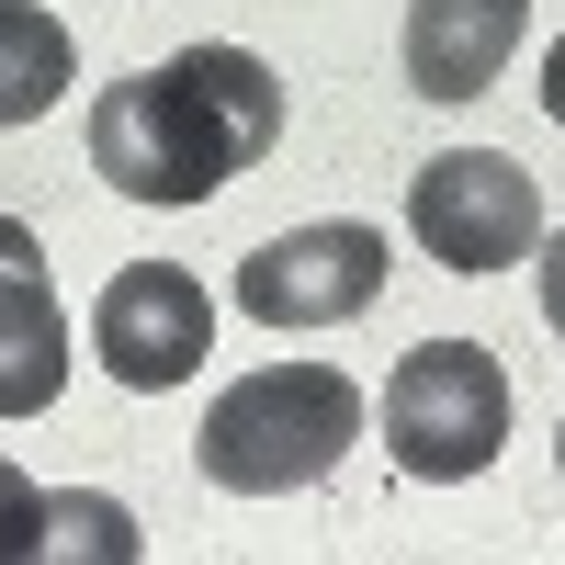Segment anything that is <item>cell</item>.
<instances>
[{"instance_id": "cell-1", "label": "cell", "mask_w": 565, "mask_h": 565, "mask_svg": "<svg viewBox=\"0 0 565 565\" xmlns=\"http://www.w3.org/2000/svg\"><path fill=\"white\" fill-rule=\"evenodd\" d=\"M271 136H282V79L249 45H181L90 103V170L125 204H215L238 170L271 159Z\"/></svg>"}, {"instance_id": "cell-2", "label": "cell", "mask_w": 565, "mask_h": 565, "mask_svg": "<svg viewBox=\"0 0 565 565\" xmlns=\"http://www.w3.org/2000/svg\"><path fill=\"white\" fill-rule=\"evenodd\" d=\"M351 441H362V385L340 362H260V373H238V385L204 407L193 463L226 498H295Z\"/></svg>"}, {"instance_id": "cell-3", "label": "cell", "mask_w": 565, "mask_h": 565, "mask_svg": "<svg viewBox=\"0 0 565 565\" xmlns=\"http://www.w3.org/2000/svg\"><path fill=\"white\" fill-rule=\"evenodd\" d=\"M509 441V373L487 340H418L385 373V452L418 487H476Z\"/></svg>"}, {"instance_id": "cell-4", "label": "cell", "mask_w": 565, "mask_h": 565, "mask_svg": "<svg viewBox=\"0 0 565 565\" xmlns=\"http://www.w3.org/2000/svg\"><path fill=\"white\" fill-rule=\"evenodd\" d=\"M407 238L441 271L487 282V271L543 249V193H532V170L498 159V148H441V159L407 170Z\"/></svg>"}, {"instance_id": "cell-5", "label": "cell", "mask_w": 565, "mask_h": 565, "mask_svg": "<svg viewBox=\"0 0 565 565\" xmlns=\"http://www.w3.org/2000/svg\"><path fill=\"white\" fill-rule=\"evenodd\" d=\"M90 351H103V373L125 396H170V385H193L204 351H215V306H204V282L181 271V260H125L103 282V306H90Z\"/></svg>"}, {"instance_id": "cell-6", "label": "cell", "mask_w": 565, "mask_h": 565, "mask_svg": "<svg viewBox=\"0 0 565 565\" xmlns=\"http://www.w3.org/2000/svg\"><path fill=\"white\" fill-rule=\"evenodd\" d=\"M385 226H351V215H328V226H295V238H271L238 260V306L260 328H340L362 317L373 295H385Z\"/></svg>"}, {"instance_id": "cell-7", "label": "cell", "mask_w": 565, "mask_h": 565, "mask_svg": "<svg viewBox=\"0 0 565 565\" xmlns=\"http://www.w3.org/2000/svg\"><path fill=\"white\" fill-rule=\"evenodd\" d=\"M68 385V306L57 271H45L34 226L0 215V418H45Z\"/></svg>"}, {"instance_id": "cell-8", "label": "cell", "mask_w": 565, "mask_h": 565, "mask_svg": "<svg viewBox=\"0 0 565 565\" xmlns=\"http://www.w3.org/2000/svg\"><path fill=\"white\" fill-rule=\"evenodd\" d=\"M532 0H407V90L418 103H476L521 57Z\"/></svg>"}, {"instance_id": "cell-9", "label": "cell", "mask_w": 565, "mask_h": 565, "mask_svg": "<svg viewBox=\"0 0 565 565\" xmlns=\"http://www.w3.org/2000/svg\"><path fill=\"white\" fill-rule=\"evenodd\" d=\"M45 554H79V565H136V521H125V498H90V487H34L23 463H0V565H45Z\"/></svg>"}, {"instance_id": "cell-10", "label": "cell", "mask_w": 565, "mask_h": 565, "mask_svg": "<svg viewBox=\"0 0 565 565\" xmlns=\"http://www.w3.org/2000/svg\"><path fill=\"white\" fill-rule=\"evenodd\" d=\"M79 79V45L45 0H0V125H34Z\"/></svg>"}, {"instance_id": "cell-11", "label": "cell", "mask_w": 565, "mask_h": 565, "mask_svg": "<svg viewBox=\"0 0 565 565\" xmlns=\"http://www.w3.org/2000/svg\"><path fill=\"white\" fill-rule=\"evenodd\" d=\"M543 328H554V340H565V226H554V238H543Z\"/></svg>"}, {"instance_id": "cell-12", "label": "cell", "mask_w": 565, "mask_h": 565, "mask_svg": "<svg viewBox=\"0 0 565 565\" xmlns=\"http://www.w3.org/2000/svg\"><path fill=\"white\" fill-rule=\"evenodd\" d=\"M543 114H554V125H565V34H554V45H543Z\"/></svg>"}, {"instance_id": "cell-13", "label": "cell", "mask_w": 565, "mask_h": 565, "mask_svg": "<svg viewBox=\"0 0 565 565\" xmlns=\"http://www.w3.org/2000/svg\"><path fill=\"white\" fill-rule=\"evenodd\" d=\"M554 476H565V430H554Z\"/></svg>"}]
</instances>
